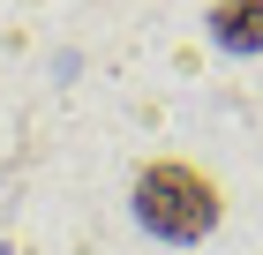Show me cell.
<instances>
[{
    "mask_svg": "<svg viewBox=\"0 0 263 255\" xmlns=\"http://www.w3.org/2000/svg\"><path fill=\"white\" fill-rule=\"evenodd\" d=\"M211 45L233 60L263 53V0H211Z\"/></svg>",
    "mask_w": 263,
    "mask_h": 255,
    "instance_id": "7a4b0ae2",
    "label": "cell"
},
{
    "mask_svg": "<svg viewBox=\"0 0 263 255\" xmlns=\"http://www.w3.org/2000/svg\"><path fill=\"white\" fill-rule=\"evenodd\" d=\"M218 218H226V195H218V180L203 173V165H188V158H151L136 173V225L158 233L165 248L211 240Z\"/></svg>",
    "mask_w": 263,
    "mask_h": 255,
    "instance_id": "6da1fadb",
    "label": "cell"
}]
</instances>
